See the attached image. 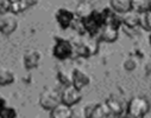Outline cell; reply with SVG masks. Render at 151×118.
Listing matches in <instances>:
<instances>
[{"instance_id":"cell-1","label":"cell","mask_w":151,"mask_h":118,"mask_svg":"<svg viewBox=\"0 0 151 118\" xmlns=\"http://www.w3.org/2000/svg\"><path fill=\"white\" fill-rule=\"evenodd\" d=\"M125 111L129 118H144L150 111V102L144 96H134L127 102Z\"/></svg>"},{"instance_id":"cell-2","label":"cell","mask_w":151,"mask_h":118,"mask_svg":"<svg viewBox=\"0 0 151 118\" xmlns=\"http://www.w3.org/2000/svg\"><path fill=\"white\" fill-rule=\"evenodd\" d=\"M81 20L83 24L85 32L89 33L91 37H95L96 34H99L102 25L105 24L102 11H96V10H94L88 17H86Z\"/></svg>"},{"instance_id":"cell-3","label":"cell","mask_w":151,"mask_h":118,"mask_svg":"<svg viewBox=\"0 0 151 118\" xmlns=\"http://www.w3.org/2000/svg\"><path fill=\"white\" fill-rule=\"evenodd\" d=\"M52 56L58 60H65L74 56V44L69 39L55 37V44L52 47Z\"/></svg>"},{"instance_id":"cell-4","label":"cell","mask_w":151,"mask_h":118,"mask_svg":"<svg viewBox=\"0 0 151 118\" xmlns=\"http://www.w3.org/2000/svg\"><path fill=\"white\" fill-rule=\"evenodd\" d=\"M73 44H74V54L83 58H89L91 56L95 54L99 47V43L95 39V37H92L89 40H80Z\"/></svg>"},{"instance_id":"cell-5","label":"cell","mask_w":151,"mask_h":118,"mask_svg":"<svg viewBox=\"0 0 151 118\" xmlns=\"http://www.w3.org/2000/svg\"><path fill=\"white\" fill-rule=\"evenodd\" d=\"M61 103V92L56 89H45L40 95V105L48 111H51Z\"/></svg>"},{"instance_id":"cell-6","label":"cell","mask_w":151,"mask_h":118,"mask_svg":"<svg viewBox=\"0 0 151 118\" xmlns=\"http://www.w3.org/2000/svg\"><path fill=\"white\" fill-rule=\"evenodd\" d=\"M81 99H82L81 90L75 88L73 84L64 86L61 91V102L71 106V107L75 106L76 104H79Z\"/></svg>"},{"instance_id":"cell-7","label":"cell","mask_w":151,"mask_h":118,"mask_svg":"<svg viewBox=\"0 0 151 118\" xmlns=\"http://www.w3.org/2000/svg\"><path fill=\"white\" fill-rule=\"evenodd\" d=\"M18 27L17 14L9 12L5 14H0V32L5 35L12 34Z\"/></svg>"},{"instance_id":"cell-8","label":"cell","mask_w":151,"mask_h":118,"mask_svg":"<svg viewBox=\"0 0 151 118\" xmlns=\"http://www.w3.org/2000/svg\"><path fill=\"white\" fill-rule=\"evenodd\" d=\"M86 118H107L111 113L106 103H88L85 106Z\"/></svg>"},{"instance_id":"cell-9","label":"cell","mask_w":151,"mask_h":118,"mask_svg":"<svg viewBox=\"0 0 151 118\" xmlns=\"http://www.w3.org/2000/svg\"><path fill=\"white\" fill-rule=\"evenodd\" d=\"M75 18H76L75 12L70 11L67 7H60L55 13V19H56L57 24L60 25V27L63 28V30H67V28L71 27Z\"/></svg>"},{"instance_id":"cell-10","label":"cell","mask_w":151,"mask_h":118,"mask_svg":"<svg viewBox=\"0 0 151 118\" xmlns=\"http://www.w3.org/2000/svg\"><path fill=\"white\" fill-rule=\"evenodd\" d=\"M89 83H91V77L86 71L78 69V67L73 69V71H71V84L75 88H78L79 90H82L83 88L89 85Z\"/></svg>"},{"instance_id":"cell-11","label":"cell","mask_w":151,"mask_h":118,"mask_svg":"<svg viewBox=\"0 0 151 118\" xmlns=\"http://www.w3.org/2000/svg\"><path fill=\"white\" fill-rule=\"evenodd\" d=\"M119 27L113 24H104L99 32L100 39L106 43H114L119 37Z\"/></svg>"},{"instance_id":"cell-12","label":"cell","mask_w":151,"mask_h":118,"mask_svg":"<svg viewBox=\"0 0 151 118\" xmlns=\"http://www.w3.org/2000/svg\"><path fill=\"white\" fill-rule=\"evenodd\" d=\"M42 59V53L36 50V49H30L27 51H25L24 56H23V64L24 67L26 70H32L36 69L37 66L40 65Z\"/></svg>"},{"instance_id":"cell-13","label":"cell","mask_w":151,"mask_h":118,"mask_svg":"<svg viewBox=\"0 0 151 118\" xmlns=\"http://www.w3.org/2000/svg\"><path fill=\"white\" fill-rule=\"evenodd\" d=\"M108 110H109V113L114 117H119L123 114L124 110L126 106H124V103L120 98L116 97V96H111L109 98H107V100L105 102Z\"/></svg>"},{"instance_id":"cell-14","label":"cell","mask_w":151,"mask_h":118,"mask_svg":"<svg viewBox=\"0 0 151 118\" xmlns=\"http://www.w3.org/2000/svg\"><path fill=\"white\" fill-rule=\"evenodd\" d=\"M122 21H123V24L126 27H129V28H136V27L140 26L142 14L138 13L137 11L130 10V11L125 12L124 14H122Z\"/></svg>"},{"instance_id":"cell-15","label":"cell","mask_w":151,"mask_h":118,"mask_svg":"<svg viewBox=\"0 0 151 118\" xmlns=\"http://www.w3.org/2000/svg\"><path fill=\"white\" fill-rule=\"evenodd\" d=\"M71 113L73 107L61 102L50 111V118H71Z\"/></svg>"},{"instance_id":"cell-16","label":"cell","mask_w":151,"mask_h":118,"mask_svg":"<svg viewBox=\"0 0 151 118\" xmlns=\"http://www.w3.org/2000/svg\"><path fill=\"white\" fill-rule=\"evenodd\" d=\"M16 81L14 72L4 65H0V86H7L13 84Z\"/></svg>"},{"instance_id":"cell-17","label":"cell","mask_w":151,"mask_h":118,"mask_svg":"<svg viewBox=\"0 0 151 118\" xmlns=\"http://www.w3.org/2000/svg\"><path fill=\"white\" fill-rule=\"evenodd\" d=\"M93 11L94 8L91 1H88V0H80L76 5V8H75V16L80 19H83L88 17Z\"/></svg>"},{"instance_id":"cell-18","label":"cell","mask_w":151,"mask_h":118,"mask_svg":"<svg viewBox=\"0 0 151 118\" xmlns=\"http://www.w3.org/2000/svg\"><path fill=\"white\" fill-rule=\"evenodd\" d=\"M109 6L117 13L124 14L132 8V0H109Z\"/></svg>"},{"instance_id":"cell-19","label":"cell","mask_w":151,"mask_h":118,"mask_svg":"<svg viewBox=\"0 0 151 118\" xmlns=\"http://www.w3.org/2000/svg\"><path fill=\"white\" fill-rule=\"evenodd\" d=\"M37 4V0H12V5H11V12L17 14L20 12L26 11L31 6Z\"/></svg>"},{"instance_id":"cell-20","label":"cell","mask_w":151,"mask_h":118,"mask_svg":"<svg viewBox=\"0 0 151 118\" xmlns=\"http://www.w3.org/2000/svg\"><path fill=\"white\" fill-rule=\"evenodd\" d=\"M151 8V0H132V8L138 13L143 14Z\"/></svg>"},{"instance_id":"cell-21","label":"cell","mask_w":151,"mask_h":118,"mask_svg":"<svg viewBox=\"0 0 151 118\" xmlns=\"http://www.w3.org/2000/svg\"><path fill=\"white\" fill-rule=\"evenodd\" d=\"M57 78L61 84H63V86H67V85H70L71 84V73L69 74L67 71H63V70H60L57 72Z\"/></svg>"},{"instance_id":"cell-22","label":"cell","mask_w":151,"mask_h":118,"mask_svg":"<svg viewBox=\"0 0 151 118\" xmlns=\"http://www.w3.org/2000/svg\"><path fill=\"white\" fill-rule=\"evenodd\" d=\"M140 26L146 30V31H151V8L149 11H146L145 13L142 14V23H140Z\"/></svg>"},{"instance_id":"cell-23","label":"cell","mask_w":151,"mask_h":118,"mask_svg":"<svg viewBox=\"0 0 151 118\" xmlns=\"http://www.w3.org/2000/svg\"><path fill=\"white\" fill-rule=\"evenodd\" d=\"M18 117V113H17V110L12 106H5L3 109V111L0 112V118H17Z\"/></svg>"},{"instance_id":"cell-24","label":"cell","mask_w":151,"mask_h":118,"mask_svg":"<svg viewBox=\"0 0 151 118\" xmlns=\"http://www.w3.org/2000/svg\"><path fill=\"white\" fill-rule=\"evenodd\" d=\"M12 0H0V14H5L11 12Z\"/></svg>"},{"instance_id":"cell-25","label":"cell","mask_w":151,"mask_h":118,"mask_svg":"<svg viewBox=\"0 0 151 118\" xmlns=\"http://www.w3.org/2000/svg\"><path fill=\"white\" fill-rule=\"evenodd\" d=\"M137 65H138V61H137L134 58H132V57L127 58V59L124 61V69H125L126 71H133V70H136Z\"/></svg>"},{"instance_id":"cell-26","label":"cell","mask_w":151,"mask_h":118,"mask_svg":"<svg viewBox=\"0 0 151 118\" xmlns=\"http://www.w3.org/2000/svg\"><path fill=\"white\" fill-rule=\"evenodd\" d=\"M71 118H86L85 107H75V109H73Z\"/></svg>"},{"instance_id":"cell-27","label":"cell","mask_w":151,"mask_h":118,"mask_svg":"<svg viewBox=\"0 0 151 118\" xmlns=\"http://www.w3.org/2000/svg\"><path fill=\"white\" fill-rule=\"evenodd\" d=\"M6 106V100H5V98H3L1 96H0V112L3 111V109Z\"/></svg>"},{"instance_id":"cell-28","label":"cell","mask_w":151,"mask_h":118,"mask_svg":"<svg viewBox=\"0 0 151 118\" xmlns=\"http://www.w3.org/2000/svg\"><path fill=\"white\" fill-rule=\"evenodd\" d=\"M149 43H150V45H151V31H150V33H149Z\"/></svg>"},{"instance_id":"cell-29","label":"cell","mask_w":151,"mask_h":118,"mask_svg":"<svg viewBox=\"0 0 151 118\" xmlns=\"http://www.w3.org/2000/svg\"><path fill=\"white\" fill-rule=\"evenodd\" d=\"M117 118H129L127 116H119V117H117Z\"/></svg>"},{"instance_id":"cell-30","label":"cell","mask_w":151,"mask_h":118,"mask_svg":"<svg viewBox=\"0 0 151 118\" xmlns=\"http://www.w3.org/2000/svg\"><path fill=\"white\" fill-rule=\"evenodd\" d=\"M107 118H117V117H114V116H112V114H109Z\"/></svg>"},{"instance_id":"cell-31","label":"cell","mask_w":151,"mask_h":118,"mask_svg":"<svg viewBox=\"0 0 151 118\" xmlns=\"http://www.w3.org/2000/svg\"><path fill=\"white\" fill-rule=\"evenodd\" d=\"M144 118H149V117H144Z\"/></svg>"}]
</instances>
